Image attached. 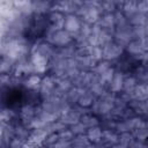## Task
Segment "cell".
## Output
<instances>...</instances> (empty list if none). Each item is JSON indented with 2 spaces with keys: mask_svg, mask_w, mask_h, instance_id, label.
<instances>
[{
  "mask_svg": "<svg viewBox=\"0 0 148 148\" xmlns=\"http://www.w3.org/2000/svg\"><path fill=\"white\" fill-rule=\"evenodd\" d=\"M43 1H46V2H56V1H61V0H43Z\"/></svg>",
  "mask_w": 148,
  "mask_h": 148,
  "instance_id": "obj_4",
  "label": "cell"
},
{
  "mask_svg": "<svg viewBox=\"0 0 148 148\" xmlns=\"http://www.w3.org/2000/svg\"><path fill=\"white\" fill-rule=\"evenodd\" d=\"M53 24L49 13H34L27 20L23 27V37L29 43H36L45 38Z\"/></svg>",
  "mask_w": 148,
  "mask_h": 148,
  "instance_id": "obj_1",
  "label": "cell"
},
{
  "mask_svg": "<svg viewBox=\"0 0 148 148\" xmlns=\"http://www.w3.org/2000/svg\"><path fill=\"white\" fill-rule=\"evenodd\" d=\"M116 67L121 73L131 74V73H134L140 67V60L132 53L124 52L121 53V56L118 57L116 61Z\"/></svg>",
  "mask_w": 148,
  "mask_h": 148,
  "instance_id": "obj_3",
  "label": "cell"
},
{
  "mask_svg": "<svg viewBox=\"0 0 148 148\" xmlns=\"http://www.w3.org/2000/svg\"><path fill=\"white\" fill-rule=\"evenodd\" d=\"M2 104L9 110H20L38 103V94L24 87H7L2 91Z\"/></svg>",
  "mask_w": 148,
  "mask_h": 148,
  "instance_id": "obj_2",
  "label": "cell"
}]
</instances>
